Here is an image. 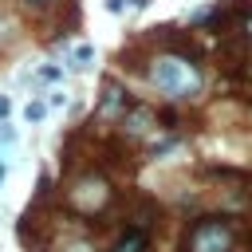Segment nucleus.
I'll return each mask as SVG.
<instances>
[{
	"mask_svg": "<svg viewBox=\"0 0 252 252\" xmlns=\"http://www.w3.org/2000/svg\"><path fill=\"white\" fill-rule=\"evenodd\" d=\"M0 39H4V20H0Z\"/></svg>",
	"mask_w": 252,
	"mask_h": 252,
	"instance_id": "obj_16",
	"label": "nucleus"
},
{
	"mask_svg": "<svg viewBox=\"0 0 252 252\" xmlns=\"http://www.w3.org/2000/svg\"><path fill=\"white\" fill-rule=\"evenodd\" d=\"M28 4H47V0H28Z\"/></svg>",
	"mask_w": 252,
	"mask_h": 252,
	"instance_id": "obj_15",
	"label": "nucleus"
},
{
	"mask_svg": "<svg viewBox=\"0 0 252 252\" xmlns=\"http://www.w3.org/2000/svg\"><path fill=\"white\" fill-rule=\"evenodd\" d=\"M150 126H154V110H150V106H130V110L122 114V130H126V134H134V138H138V134H146Z\"/></svg>",
	"mask_w": 252,
	"mask_h": 252,
	"instance_id": "obj_4",
	"label": "nucleus"
},
{
	"mask_svg": "<svg viewBox=\"0 0 252 252\" xmlns=\"http://www.w3.org/2000/svg\"><path fill=\"white\" fill-rule=\"evenodd\" d=\"M12 142H16V130L8 122H0V146H12Z\"/></svg>",
	"mask_w": 252,
	"mask_h": 252,
	"instance_id": "obj_9",
	"label": "nucleus"
},
{
	"mask_svg": "<svg viewBox=\"0 0 252 252\" xmlns=\"http://www.w3.org/2000/svg\"><path fill=\"white\" fill-rule=\"evenodd\" d=\"M39 79H47V83H55V79H63V71H59V67H43V71H39Z\"/></svg>",
	"mask_w": 252,
	"mask_h": 252,
	"instance_id": "obj_10",
	"label": "nucleus"
},
{
	"mask_svg": "<svg viewBox=\"0 0 252 252\" xmlns=\"http://www.w3.org/2000/svg\"><path fill=\"white\" fill-rule=\"evenodd\" d=\"M185 248H189V252H228V248H232V232H228L224 220L205 217V220H197V224L189 228Z\"/></svg>",
	"mask_w": 252,
	"mask_h": 252,
	"instance_id": "obj_2",
	"label": "nucleus"
},
{
	"mask_svg": "<svg viewBox=\"0 0 252 252\" xmlns=\"http://www.w3.org/2000/svg\"><path fill=\"white\" fill-rule=\"evenodd\" d=\"M4 177H8V165H4V161H0V185H4Z\"/></svg>",
	"mask_w": 252,
	"mask_h": 252,
	"instance_id": "obj_14",
	"label": "nucleus"
},
{
	"mask_svg": "<svg viewBox=\"0 0 252 252\" xmlns=\"http://www.w3.org/2000/svg\"><path fill=\"white\" fill-rule=\"evenodd\" d=\"M102 110H122V114L130 110V102H126V94L118 91V83H106V87H102Z\"/></svg>",
	"mask_w": 252,
	"mask_h": 252,
	"instance_id": "obj_6",
	"label": "nucleus"
},
{
	"mask_svg": "<svg viewBox=\"0 0 252 252\" xmlns=\"http://www.w3.org/2000/svg\"><path fill=\"white\" fill-rule=\"evenodd\" d=\"M71 201H75L79 209H87V213L98 209V205L106 201V181H102V177H83V181L71 189Z\"/></svg>",
	"mask_w": 252,
	"mask_h": 252,
	"instance_id": "obj_3",
	"label": "nucleus"
},
{
	"mask_svg": "<svg viewBox=\"0 0 252 252\" xmlns=\"http://www.w3.org/2000/svg\"><path fill=\"white\" fill-rule=\"evenodd\" d=\"M91 59H94V47L91 43H79L71 51V67H91Z\"/></svg>",
	"mask_w": 252,
	"mask_h": 252,
	"instance_id": "obj_7",
	"label": "nucleus"
},
{
	"mask_svg": "<svg viewBox=\"0 0 252 252\" xmlns=\"http://www.w3.org/2000/svg\"><path fill=\"white\" fill-rule=\"evenodd\" d=\"M244 35H248V39H252V12H248V16H244Z\"/></svg>",
	"mask_w": 252,
	"mask_h": 252,
	"instance_id": "obj_13",
	"label": "nucleus"
},
{
	"mask_svg": "<svg viewBox=\"0 0 252 252\" xmlns=\"http://www.w3.org/2000/svg\"><path fill=\"white\" fill-rule=\"evenodd\" d=\"M8 114H12V102H8V98H4V94H0V122H4V118H8Z\"/></svg>",
	"mask_w": 252,
	"mask_h": 252,
	"instance_id": "obj_12",
	"label": "nucleus"
},
{
	"mask_svg": "<svg viewBox=\"0 0 252 252\" xmlns=\"http://www.w3.org/2000/svg\"><path fill=\"white\" fill-rule=\"evenodd\" d=\"M150 79H154V87H158V91H165V94H193V91L201 87L197 71H193L185 59H173V55L154 59Z\"/></svg>",
	"mask_w": 252,
	"mask_h": 252,
	"instance_id": "obj_1",
	"label": "nucleus"
},
{
	"mask_svg": "<svg viewBox=\"0 0 252 252\" xmlns=\"http://www.w3.org/2000/svg\"><path fill=\"white\" fill-rule=\"evenodd\" d=\"M106 8H110V12L118 16V12H126V0H106Z\"/></svg>",
	"mask_w": 252,
	"mask_h": 252,
	"instance_id": "obj_11",
	"label": "nucleus"
},
{
	"mask_svg": "<svg viewBox=\"0 0 252 252\" xmlns=\"http://www.w3.org/2000/svg\"><path fill=\"white\" fill-rule=\"evenodd\" d=\"M146 248H150V236L142 228H126L118 236V244H114V252H146Z\"/></svg>",
	"mask_w": 252,
	"mask_h": 252,
	"instance_id": "obj_5",
	"label": "nucleus"
},
{
	"mask_svg": "<svg viewBox=\"0 0 252 252\" xmlns=\"http://www.w3.org/2000/svg\"><path fill=\"white\" fill-rule=\"evenodd\" d=\"M43 114H47L43 102H28V106H24V118H28V122H43Z\"/></svg>",
	"mask_w": 252,
	"mask_h": 252,
	"instance_id": "obj_8",
	"label": "nucleus"
}]
</instances>
